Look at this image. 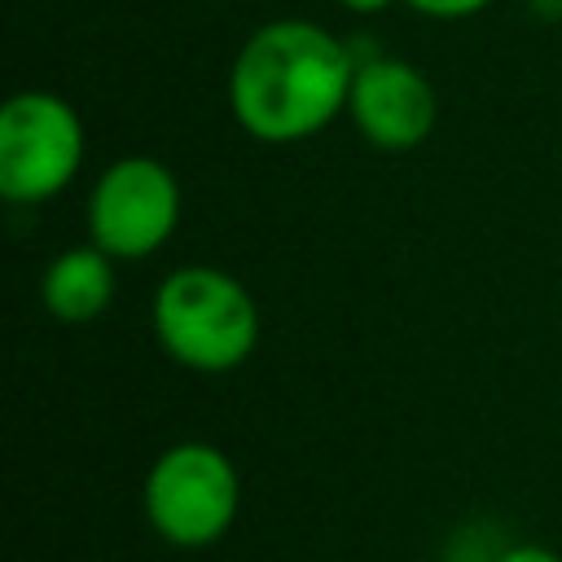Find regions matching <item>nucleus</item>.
<instances>
[{
  "label": "nucleus",
  "mask_w": 562,
  "mask_h": 562,
  "mask_svg": "<svg viewBox=\"0 0 562 562\" xmlns=\"http://www.w3.org/2000/svg\"><path fill=\"white\" fill-rule=\"evenodd\" d=\"M88 154L79 110L48 92L22 88L0 105V193L13 206H40L70 189Z\"/></svg>",
  "instance_id": "obj_4"
},
{
  "label": "nucleus",
  "mask_w": 562,
  "mask_h": 562,
  "mask_svg": "<svg viewBox=\"0 0 562 562\" xmlns=\"http://www.w3.org/2000/svg\"><path fill=\"white\" fill-rule=\"evenodd\" d=\"M400 4L422 13V18H435V22H461V18L483 13L492 0H400Z\"/></svg>",
  "instance_id": "obj_8"
},
{
  "label": "nucleus",
  "mask_w": 562,
  "mask_h": 562,
  "mask_svg": "<svg viewBox=\"0 0 562 562\" xmlns=\"http://www.w3.org/2000/svg\"><path fill=\"white\" fill-rule=\"evenodd\" d=\"M356 53L312 18H272L228 66V114L259 145H299L347 114Z\"/></svg>",
  "instance_id": "obj_1"
},
{
  "label": "nucleus",
  "mask_w": 562,
  "mask_h": 562,
  "mask_svg": "<svg viewBox=\"0 0 562 562\" xmlns=\"http://www.w3.org/2000/svg\"><path fill=\"white\" fill-rule=\"evenodd\" d=\"M347 119L373 149L404 154V149H417L435 132L439 97H435L430 79L413 61L378 53V57H360L356 61Z\"/></svg>",
  "instance_id": "obj_6"
},
{
  "label": "nucleus",
  "mask_w": 562,
  "mask_h": 562,
  "mask_svg": "<svg viewBox=\"0 0 562 562\" xmlns=\"http://www.w3.org/2000/svg\"><path fill=\"white\" fill-rule=\"evenodd\" d=\"M114 263L119 259H110L97 241L57 250L40 272L44 312L61 325H88V321L105 316V307L114 303V290H119Z\"/></svg>",
  "instance_id": "obj_7"
},
{
  "label": "nucleus",
  "mask_w": 562,
  "mask_h": 562,
  "mask_svg": "<svg viewBox=\"0 0 562 562\" xmlns=\"http://www.w3.org/2000/svg\"><path fill=\"white\" fill-rule=\"evenodd\" d=\"M180 180L154 154H119L83 202L88 241L110 259H149L158 255L180 224Z\"/></svg>",
  "instance_id": "obj_5"
},
{
  "label": "nucleus",
  "mask_w": 562,
  "mask_h": 562,
  "mask_svg": "<svg viewBox=\"0 0 562 562\" xmlns=\"http://www.w3.org/2000/svg\"><path fill=\"white\" fill-rule=\"evenodd\" d=\"M391 4H400V0H338V9H347V13H382Z\"/></svg>",
  "instance_id": "obj_10"
},
{
  "label": "nucleus",
  "mask_w": 562,
  "mask_h": 562,
  "mask_svg": "<svg viewBox=\"0 0 562 562\" xmlns=\"http://www.w3.org/2000/svg\"><path fill=\"white\" fill-rule=\"evenodd\" d=\"M149 325L167 360L189 373H233L259 347V303L215 263L171 268L149 303Z\"/></svg>",
  "instance_id": "obj_2"
},
{
  "label": "nucleus",
  "mask_w": 562,
  "mask_h": 562,
  "mask_svg": "<svg viewBox=\"0 0 562 562\" xmlns=\"http://www.w3.org/2000/svg\"><path fill=\"white\" fill-rule=\"evenodd\" d=\"M417 562H430V558H417Z\"/></svg>",
  "instance_id": "obj_12"
},
{
  "label": "nucleus",
  "mask_w": 562,
  "mask_h": 562,
  "mask_svg": "<svg viewBox=\"0 0 562 562\" xmlns=\"http://www.w3.org/2000/svg\"><path fill=\"white\" fill-rule=\"evenodd\" d=\"M492 562H562V553L549 549V544H509Z\"/></svg>",
  "instance_id": "obj_9"
},
{
  "label": "nucleus",
  "mask_w": 562,
  "mask_h": 562,
  "mask_svg": "<svg viewBox=\"0 0 562 562\" xmlns=\"http://www.w3.org/2000/svg\"><path fill=\"white\" fill-rule=\"evenodd\" d=\"M540 22H562V0H527Z\"/></svg>",
  "instance_id": "obj_11"
},
{
  "label": "nucleus",
  "mask_w": 562,
  "mask_h": 562,
  "mask_svg": "<svg viewBox=\"0 0 562 562\" xmlns=\"http://www.w3.org/2000/svg\"><path fill=\"white\" fill-rule=\"evenodd\" d=\"M241 509V474L211 439L167 443L140 479V514L171 549H211L228 536Z\"/></svg>",
  "instance_id": "obj_3"
}]
</instances>
